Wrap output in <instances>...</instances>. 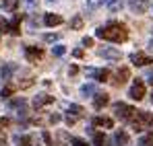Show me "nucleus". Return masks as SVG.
I'll return each mask as SVG.
<instances>
[{
    "instance_id": "obj_1",
    "label": "nucleus",
    "mask_w": 153,
    "mask_h": 146,
    "mask_svg": "<svg viewBox=\"0 0 153 146\" xmlns=\"http://www.w3.org/2000/svg\"><path fill=\"white\" fill-rule=\"evenodd\" d=\"M95 35L100 39H108V41H114V43H120V41H126L128 31L122 23H108L105 27H100L95 31Z\"/></svg>"
},
{
    "instance_id": "obj_2",
    "label": "nucleus",
    "mask_w": 153,
    "mask_h": 146,
    "mask_svg": "<svg viewBox=\"0 0 153 146\" xmlns=\"http://www.w3.org/2000/svg\"><path fill=\"white\" fill-rule=\"evenodd\" d=\"M130 122H132V130L143 132L145 128H151L153 125V115L147 113V111H134L132 117H130Z\"/></svg>"
},
{
    "instance_id": "obj_3",
    "label": "nucleus",
    "mask_w": 153,
    "mask_h": 146,
    "mask_svg": "<svg viewBox=\"0 0 153 146\" xmlns=\"http://www.w3.org/2000/svg\"><path fill=\"white\" fill-rule=\"evenodd\" d=\"M114 113H116V117H118V120L128 122V120L132 117L134 109H132L130 105H126V103H116V105H114Z\"/></svg>"
},
{
    "instance_id": "obj_4",
    "label": "nucleus",
    "mask_w": 153,
    "mask_h": 146,
    "mask_svg": "<svg viewBox=\"0 0 153 146\" xmlns=\"http://www.w3.org/2000/svg\"><path fill=\"white\" fill-rule=\"evenodd\" d=\"M128 97L134 99V101H141V99L145 97V84H143L141 80H137V82L130 87V91H128Z\"/></svg>"
},
{
    "instance_id": "obj_5",
    "label": "nucleus",
    "mask_w": 153,
    "mask_h": 146,
    "mask_svg": "<svg viewBox=\"0 0 153 146\" xmlns=\"http://www.w3.org/2000/svg\"><path fill=\"white\" fill-rule=\"evenodd\" d=\"M128 6L134 15H143L149 8V0H128Z\"/></svg>"
},
{
    "instance_id": "obj_6",
    "label": "nucleus",
    "mask_w": 153,
    "mask_h": 146,
    "mask_svg": "<svg viewBox=\"0 0 153 146\" xmlns=\"http://www.w3.org/2000/svg\"><path fill=\"white\" fill-rule=\"evenodd\" d=\"M130 62L137 64V66H149V64H153V58L141 54V51H137V54H130Z\"/></svg>"
},
{
    "instance_id": "obj_7",
    "label": "nucleus",
    "mask_w": 153,
    "mask_h": 146,
    "mask_svg": "<svg viewBox=\"0 0 153 146\" xmlns=\"http://www.w3.org/2000/svg\"><path fill=\"white\" fill-rule=\"evenodd\" d=\"M25 56H27L29 62H37V60L44 56V49L35 48V45H27V48H25Z\"/></svg>"
},
{
    "instance_id": "obj_8",
    "label": "nucleus",
    "mask_w": 153,
    "mask_h": 146,
    "mask_svg": "<svg viewBox=\"0 0 153 146\" xmlns=\"http://www.w3.org/2000/svg\"><path fill=\"white\" fill-rule=\"evenodd\" d=\"M97 54H100L102 58H108V60H120V58H122V54H120L118 49H114V48H100Z\"/></svg>"
},
{
    "instance_id": "obj_9",
    "label": "nucleus",
    "mask_w": 153,
    "mask_h": 146,
    "mask_svg": "<svg viewBox=\"0 0 153 146\" xmlns=\"http://www.w3.org/2000/svg\"><path fill=\"white\" fill-rule=\"evenodd\" d=\"M87 76H91V78H95V80H100V82H105V80L110 78V72H108V70H95V68H87Z\"/></svg>"
},
{
    "instance_id": "obj_10",
    "label": "nucleus",
    "mask_w": 153,
    "mask_h": 146,
    "mask_svg": "<svg viewBox=\"0 0 153 146\" xmlns=\"http://www.w3.org/2000/svg\"><path fill=\"white\" fill-rule=\"evenodd\" d=\"M50 103H54V97H50V95H37V97L33 99V107L35 109H39L44 105H50Z\"/></svg>"
},
{
    "instance_id": "obj_11",
    "label": "nucleus",
    "mask_w": 153,
    "mask_h": 146,
    "mask_svg": "<svg viewBox=\"0 0 153 146\" xmlns=\"http://www.w3.org/2000/svg\"><path fill=\"white\" fill-rule=\"evenodd\" d=\"M21 15H15V19L10 21V25H8V33H13V35H19L21 33Z\"/></svg>"
},
{
    "instance_id": "obj_12",
    "label": "nucleus",
    "mask_w": 153,
    "mask_h": 146,
    "mask_svg": "<svg viewBox=\"0 0 153 146\" xmlns=\"http://www.w3.org/2000/svg\"><path fill=\"white\" fill-rule=\"evenodd\" d=\"M44 23L48 25V27H56V25L62 23V17H60V15H52V12H48V15L44 17Z\"/></svg>"
},
{
    "instance_id": "obj_13",
    "label": "nucleus",
    "mask_w": 153,
    "mask_h": 146,
    "mask_svg": "<svg viewBox=\"0 0 153 146\" xmlns=\"http://www.w3.org/2000/svg\"><path fill=\"white\" fill-rule=\"evenodd\" d=\"M114 144H116V146H126L128 144V134H126V132H122V130L116 132V134H114Z\"/></svg>"
},
{
    "instance_id": "obj_14",
    "label": "nucleus",
    "mask_w": 153,
    "mask_h": 146,
    "mask_svg": "<svg viewBox=\"0 0 153 146\" xmlns=\"http://www.w3.org/2000/svg\"><path fill=\"white\" fill-rule=\"evenodd\" d=\"M108 101H110V99H108V95H105V93H97V95H95V99H93V105H95V109H102V107H105V105H108Z\"/></svg>"
},
{
    "instance_id": "obj_15",
    "label": "nucleus",
    "mask_w": 153,
    "mask_h": 146,
    "mask_svg": "<svg viewBox=\"0 0 153 146\" xmlns=\"http://www.w3.org/2000/svg\"><path fill=\"white\" fill-rule=\"evenodd\" d=\"M15 70H17V66H15V64H4V66L0 68V76H2L4 80H8V78L13 76Z\"/></svg>"
},
{
    "instance_id": "obj_16",
    "label": "nucleus",
    "mask_w": 153,
    "mask_h": 146,
    "mask_svg": "<svg viewBox=\"0 0 153 146\" xmlns=\"http://www.w3.org/2000/svg\"><path fill=\"white\" fill-rule=\"evenodd\" d=\"M128 76H130L128 68H122V70H118V74H116V84H122V82H126Z\"/></svg>"
},
{
    "instance_id": "obj_17",
    "label": "nucleus",
    "mask_w": 153,
    "mask_h": 146,
    "mask_svg": "<svg viewBox=\"0 0 153 146\" xmlns=\"http://www.w3.org/2000/svg\"><path fill=\"white\" fill-rule=\"evenodd\" d=\"M81 95H83V97L95 95V84H83V87H81Z\"/></svg>"
},
{
    "instance_id": "obj_18",
    "label": "nucleus",
    "mask_w": 153,
    "mask_h": 146,
    "mask_svg": "<svg viewBox=\"0 0 153 146\" xmlns=\"http://www.w3.org/2000/svg\"><path fill=\"white\" fill-rule=\"evenodd\" d=\"M93 123H95V125H102V128H112V125H114V122H112L110 117H95Z\"/></svg>"
},
{
    "instance_id": "obj_19",
    "label": "nucleus",
    "mask_w": 153,
    "mask_h": 146,
    "mask_svg": "<svg viewBox=\"0 0 153 146\" xmlns=\"http://www.w3.org/2000/svg\"><path fill=\"white\" fill-rule=\"evenodd\" d=\"M139 146H153V132L145 134V136L139 140Z\"/></svg>"
},
{
    "instance_id": "obj_20",
    "label": "nucleus",
    "mask_w": 153,
    "mask_h": 146,
    "mask_svg": "<svg viewBox=\"0 0 153 146\" xmlns=\"http://www.w3.org/2000/svg\"><path fill=\"white\" fill-rule=\"evenodd\" d=\"M19 6V0H2V8L4 10H15Z\"/></svg>"
},
{
    "instance_id": "obj_21",
    "label": "nucleus",
    "mask_w": 153,
    "mask_h": 146,
    "mask_svg": "<svg viewBox=\"0 0 153 146\" xmlns=\"http://www.w3.org/2000/svg\"><path fill=\"white\" fill-rule=\"evenodd\" d=\"M93 144L95 146H103L105 144V136H103L102 132H95V134H93Z\"/></svg>"
},
{
    "instance_id": "obj_22",
    "label": "nucleus",
    "mask_w": 153,
    "mask_h": 146,
    "mask_svg": "<svg viewBox=\"0 0 153 146\" xmlns=\"http://www.w3.org/2000/svg\"><path fill=\"white\" fill-rule=\"evenodd\" d=\"M68 113L75 115V117H79V115L83 113V107H81V105H68Z\"/></svg>"
},
{
    "instance_id": "obj_23",
    "label": "nucleus",
    "mask_w": 153,
    "mask_h": 146,
    "mask_svg": "<svg viewBox=\"0 0 153 146\" xmlns=\"http://www.w3.org/2000/svg\"><path fill=\"white\" fill-rule=\"evenodd\" d=\"M52 54H54V56H64V54H66V48H64V45H54V48H52Z\"/></svg>"
},
{
    "instance_id": "obj_24",
    "label": "nucleus",
    "mask_w": 153,
    "mask_h": 146,
    "mask_svg": "<svg viewBox=\"0 0 153 146\" xmlns=\"http://www.w3.org/2000/svg\"><path fill=\"white\" fill-rule=\"evenodd\" d=\"M17 146H31V138H29V136L17 138Z\"/></svg>"
},
{
    "instance_id": "obj_25",
    "label": "nucleus",
    "mask_w": 153,
    "mask_h": 146,
    "mask_svg": "<svg viewBox=\"0 0 153 146\" xmlns=\"http://www.w3.org/2000/svg\"><path fill=\"white\" fill-rule=\"evenodd\" d=\"M71 27H73V29H81V27H83V19H81V17H75V19L71 21Z\"/></svg>"
},
{
    "instance_id": "obj_26",
    "label": "nucleus",
    "mask_w": 153,
    "mask_h": 146,
    "mask_svg": "<svg viewBox=\"0 0 153 146\" xmlns=\"http://www.w3.org/2000/svg\"><path fill=\"white\" fill-rule=\"evenodd\" d=\"M71 144H73V146H89V142H87V140H83V138H73V140H71Z\"/></svg>"
},
{
    "instance_id": "obj_27",
    "label": "nucleus",
    "mask_w": 153,
    "mask_h": 146,
    "mask_svg": "<svg viewBox=\"0 0 153 146\" xmlns=\"http://www.w3.org/2000/svg\"><path fill=\"white\" fill-rule=\"evenodd\" d=\"M58 37H60V35H58V33H48V35H44V39H46V41H58Z\"/></svg>"
},
{
    "instance_id": "obj_28",
    "label": "nucleus",
    "mask_w": 153,
    "mask_h": 146,
    "mask_svg": "<svg viewBox=\"0 0 153 146\" xmlns=\"http://www.w3.org/2000/svg\"><path fill=\"white\" fill-rule=\"evenodd\" d=\"M0 95H2V99H8L10 95H13V89H10V87H6V89H2V91H0Z\"/></svg>"
},
{
    "instance_id": "obj_29",
    "label": "nucleus",
    "mask_w": 153,
    "mask_h": 146,
    "mask_svg": "<svg viewBox=\"0 0 153 146\" xmlns=\"http://www.w3.org/2000/svg\"><path fill=\"white\" fill-rule=\"evenodd\" d=\"M60 120H62V115H58V113H52V115H50V122L52 123H58Z\"/></svg>"
},
{
    "instance_id": "obj_30",
    "label": "nucleus",
    "mask_w": 153,
    "mask_h": 146,
    "mask_svg": "<svg viewBox=\"0 0 153 146\" xmlns=\"http://www.w3.org/2000/svg\"><path fill=\"white\" fill-rule=\"evenodd\" d=\"M64 120H66V123H68V125H73V123L76 122V117H75V115H71V113H66V117H64Z\"/></svg>"
},
{
    "instance_id": "obj_31",
    "label": "nucleus",
    "mask_w": 153,
    "mask_h": 146,
    "mask_svg": "<svg viewBox=\"0 0 153 146\" xmlns=\"http://www.w3.org/2000/svg\"><path fill=\"white\" fill-rule=\"evenodd\" d=\"M83 45H85V48H91V45H93V39H91V37H83Z\"/></svg>"
},
{
    "instance_id": "obj_32",
    "label": "nucleus",
    "mask_w": 153,
    "mask_h": 146,
    "mask_svg": "<svg viewBox=\"0 0 153 146\" xmlns=\"http://www.w3.org/2000/svg\"><path fill=\"white\" fill-rule=\"evenodd\" d=\"M100 4H103V0H89V6L91 8H97Z\"/></svg>"
},
{
    "instance_id": "obj_33",
    "label": "nucleus",
    "mask_w": 153,
    "mask_h": 146,
    "mask_svg": "<svg viewBox=\"0 0 153 146\" xmlns=\"http://www.w3.org/2000/svg\"><path fill=\"white\" fill-rule=\"evenodd\" d=\"M42 136H44V140H46V144H52V136L48 134V132H44Z\"/></svg>"
},
{
    "instance_id": "obj_34",
    "label": "nucleus",
    "mask_w": 153,
    "mask_h": 146,
    "mask_svg": "<svg viewBox=\"0 0 153 146\" xmlns=\"http://www.w3.org/2000/svg\"><path fill=\"white\" fill-rule=\"evenodd\" d=\"M8 120H6V117H0V128H6V125H8Z\"/></svg>"
},
{
    "instance_id": "obj_35",
    "label": "nucleus",
    "mask_w": 153,
    "mask_h": 146,
    "mask_svg": "<svg viewBox=\"0 0 153 146\" xmlns=\"http://www.w3.org/2000/svg\"><path fill=\"white\" fill-rule=\"evenodd\" d=\"M73 56H75V58H83V49H75Z\"/></svg>"
},
{
    "instance_id": "obj_36",
    "label": "nucleus",
    "mask_w": 153,
    "mask_h": 146,
    "mask_svg": "<svg viewBox=\"0 0 153 146\" xmlns=\"http://www.w3.org/2000/svg\"><path fill=\"white\" fill-rule=\"evenodd\" d=\"M103 2H105V4H108V6H114V4H116V2H118V0H103Z\"/></svg>"
},
{
    "instance_id": "obj_37",
    "label": "nucleus",
    "mask_w": 153,
    "mask_h": 146,
    "mask_svg": "<svg viewBox=\"0 0 153 146\" xmlns=\"http://www.w3.org/2000/svg\"><path fill=\"white\" fill-rule=\"evenodd\" d=\"M149 49H151V51H153V41H151V43H149Z\"/></svg>"
},
{
    "instance_id": "obj_38",
    "label": "nucleus",
    "mask_w": 153,
    "mask_h": 146,
    "mask_svg": "<svg viewBox=\"0 0 153 146\" xmlns=\"http://www.w3.org/2000/svg\"><path fill=\"white\" fill-rule=\"evenodd\" d=\"M149 82H151V87H153V76H151V80H149Z\"/></svg>"
},
{
    "instance_id": "obj_39",
    "label": "nucleus",
    "mask_w": 153,
    "mask_h": 146,
    "mask_svg": "<svg viewBox=\"0 0 153 146\" xmlns=\"http://www.w3.org/2000/svg\"><path fill=\"white\" fill-rule=\"evenodd\" d=\"M151 103H153V95H151Z\"/></svg>"
},
{
    "instance_id": "obj_40",
    "label": "nucleus",
    "mask_w": 153,
    "mask_h": 146,
    "mask_svg": "<svg viewBox=\"0 0 153 146\" xmlns=\"http://www.w3.org/2000/svg\"><path fill=\"white\" fill-rule=\"evenodd\" d=\"M151 33H153V27H151Z\"/></svg>"
}]
</instances>
